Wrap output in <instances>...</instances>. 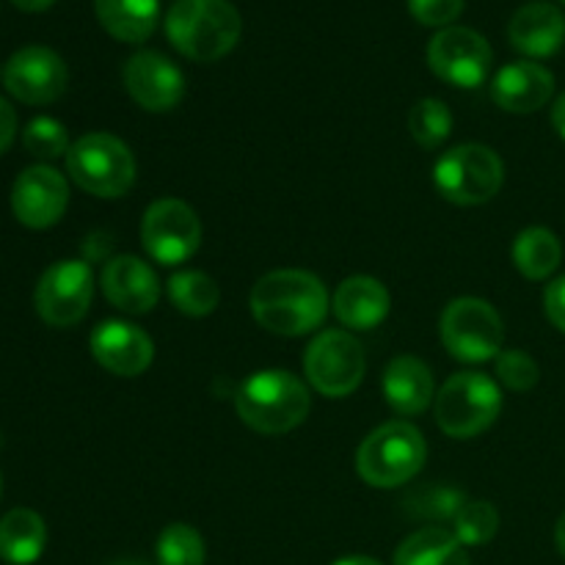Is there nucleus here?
I'll use <instances>...</instances> for the list:
<instances>
[{
    "instance_id": "3",
    "label": "nucleus",
    "mask_w": 565,
    "mask_h": 565,
    "mask_svg": "<svg viewBox=\"0 0 565 565\" xmlns=\"http://www.w3.org/2000/svg\"><path fill=\"white\" fill-rule=\"evenodd\" d=\"M235 408L252 430L279 436L307 419L309 392L307 384L287 370H259L241 384Z\"/></svg>"
},
{
    "instance_id": "26",
    "label": "nucleus",
    "mask_w": 565,
    "mask_h": 565,
    "mask_svg": "<svg viewBox=\"0 0 565 565\" xmlns=\"http://www.w3.org/2000/svg\"><path fill=\"white\" fill-rule=\"evenodd\" d=\"M166 290H169L171 303L188 318H204V315L215 312L221 301L218 285L204 270H180L171 276Z\"/></svg>"
},
{
    "instance_id": "35",
    "label": "nucleus",
    "mask_w": 565,
    "mask_h": 565,
    "mask_svg": "<svg viewBox=\"0 0 565 565\" xmlns=\"http://www.w3.org/2000/svg\"><path fill=\"white\" fill-rule=\"evenodd\" d=\"M14 132H17V114L3 97H0V154L11 147L14 141Z\"/></svg>"
},
{
    "instance_id": "37",
    "label": "nucleus",
    "mask_w": 565,
    "mask_h": 565,
    "mask_svg": "<svg viewBox=\"0 0 565 565\" xmlns=\"http://www.w3.org/2000/svg\"><path fill=\"white\" fill-rule=\"evenodd\" d=\"M11 3L22 11H44V9H50L55 0H11Z\"/></svg>"
},
{
    "instance_id": "11",
    "label": "nucleus",
    "mask_w": 565,
    "mask_h": 565,
    "mask_svg": "<svg viewBox=\"0 0 565 565\" xmlns=\"http://www.w3.org/2000/svg\"><path fill=\"white\" fill-rule=\"evenodd\" d=\"M141 243L154 263H188L202 243L199 215L193 213L191 204L180 202V199H158L143 213Z\"/></svg>"
},
{
    "instance_id": "9",
    "label": "nucleus",
    "mask_w": 565,
    "mask_h": 565,
    "mask_svg": "<svg viewBox=\"0 0 565 565\" xmlns=\"http://www.w3.org/2000/svg\"><path fill=\"white\" fill-rule=\"evenodd\" d=\"M364 348L351 331H323L303 353V373L309 384L326 397H345L356 392L364 379Z\"/></svg>"
},
{
    "instance_id": "41",
    "label": "nucleus",
    "mask_w": 565,
    "mask_h": 565,
    "mask_svg": "<svg viewBox=\"0 0 565 565\" xmlns=\"http://www.w3.org/2000/svg\"><path fill=\"white\" fill-rule=\"evenodd\" d=\"M561 3H565V0H561Z\"/></svg>"
},
{
    "instance_id": "27",
    "label": "nucleus",
    "mask_w": 565,
    "mask_h": 565,
    "mask_svg": "<svg viewBox=\"0 0 565 565\" xmlns=\"http://www.w3.org/2000/svg\"><path fill=\"white\" fill-rule=\"evenodd\" d=\"M408 130L414 141L425 149H436L450 138L452 132V114L441 99L425 97L419 99L408 116Z\"/></svg>"
},
{
    "instance_id": "34",
    "label": "nucleus",
    "mask_w": 565,
    "mask_h": 565,
    "mask_svg": "<svg viewBox=\"0 0 565 565\" xmlns=\"http://www.w3.org/2000/svg\"><path fill=\"white\" fill-rule=\"evenodd\" d=\"M544 309L546 318L555 323V329H561L565 334V276L552 281L544 292Z\"/></svg>"
},
{
    "instance_id": "19",
    "label": "nucleus",
    "mask_w": 565,
    "mask_h": 565,
    "mask_svg": "<svg viewBox=\"0 0 565 565\" xmlns=\"http://www.w3.org/2000/svg\"><path fill=\"white\" fill-rule=\"evenodd\" d=\"M508 39L513 50L527 58H550L565 42V17L557 6L533 0L522 6L508 22Z\"/></svg>"
},
{
    "instance_id": "20",
    "label": "nucleus",
    "mask_w": 565,
    "mask_h": 565,
    "mask_svg": "<svg viewBox=\"0 0 565 565\" xmlns=\"http://www.w3.org/2000/svg\"><path fill=\"white\" fill-rule=\"evenodd\" d=\"M331 307H334L337 320L345 329L370 331L384 323L386 315H390L392 298L390 290L373 276H351L334 290Z\"/></svg>"
},
{
    "instance_id": "15",
    "label": "nucleus",
    "mask_w": 565,
    "mask_h": 565,
    "mask_svg": "<svg viewBox=\"0 0 565 565\" xmlns=\"http://www.w3.org/2000/svg\"><path fill=\"white\" fill-rule=\"evenodd\" d=\"M121 77H125L127 94L152 114H166L185 97V77L180 66L154 50H138L136 55H130L125 61Z\"/></svg>"
},
{
    "instance_id": "5",
    "label": "nucleus",
    "mask_w": 565,
    "mask_h": 565,
    "mask_svg": "<svg viewBox=\"0 0 565 565\" xmlns=\"http://www.w3.org/2000/svg\"><path fill=\"white\" fill-rule=\"evenodd\" d=\"M428 447L425 436L412 423H386L375 428L362 441L356 456V469L364 483L375 489H395L408 483L423 469Z\"/></svg>"
},
{
    "instance_id": "22",
    "label": "nucleus",
    "mask_w": 565,
    "mask_h": 565,
    "mask_svg": "<svg viewBox=\"0 0 565 565\" xmlns=\"http://www.w3.org/2000/svg\"><path fill=\"white\" fill-rule=\"evenodd\" d=\"M105 31L127 44L147 42L160 20V0H94Z\"/></svg>"
},
{
    "instance_id": "30",
    "label": "nucleus",
    "mask_w": 565,
    "mask_h": 565,
    "mask_svg": "<svg viewBox=\"0 0 565 565\" xmlns=\"http://www.w3.org/2000/svg\"><path fill=\"white\" fill-rule=\"evenodd\" d=\"M22 143L39 160H55L70 152L66 127L61 121L50 119V116H36L33 121H28L25 132H22Z\"/></svg>"
},
{
    "instance_id": "21",
    "label": "nucleus",
    "mask_w": 565,
    "mask_h": 565,
    "mask_svg": "<svg viewBox=\"0 0 565 565\" xmlns=\"http://www.w3.org/2000/svg\"><path fill=\"white\" fill-rule=\"evenodd\" d=\"M384 397L401 417L423 414L436 397V381L428 364L417 356H397L386 364Z\"/></svg>"
},
{
    "instance_id": "12",
    "label": "nucleus",
    "mask_w": 565,
    "mask_h": 565,
    "mask_svg": "<svg viewBox=\"0 0 565 565\" xmlns=\"http://www.w3.org/2000/svg\"><path fill=\"white\" fill-rule=\"evenodd\" d=\"M491 53L489 39L463 25L436 31L428 44V64L436 77L458 88H478L489 77Z\"/></svg>"
},
{
    "instance_id": "7",
    "label": "nucleus",
    "mask_w": 565,
    "mask_h": 565,
    "mask_svg": "<svg viewBox=\"0 0 565 565\" xmlns=\"http://www.w3.org/2000/svg\"><path fill=\"white\" fill-rule=\"evenodd\" d=\"M505 182V166L491 147L461 143L441 154L434 166V185L447 202L475 207L500 193Z\"/></svg>"
},
{
    "instance_id": "38",
    "label": "nucleus",
    "mask_w": 565,
    "mask_h": 565,
    "mask_svg": "<svg viewBox=\"0 0 565 565\" xmlns=\"http://www.w3.org/2000/svg\"><path fill=\"white\" fill-rule=\"evenodd\" d=\"M334 565H381V563H379V561H373V557L353 555V557H342V561H337Z\"/></svg>"
},
{
    "instance_id": "28",
    "label": "nucleus",
    "mask_w": 565,
    "mask_h": 565,
    "mask_svg": "<svg viewBox=\"0 0 565 565\" xmlns=\"http://www.w3.org/2000/svg\"><path fill=\"white\" fill-rule=\"evenodd\" d=\"M500 530V513L491 502L483 500H467L458 516L452 519V535L461 541L463 546H483Z\"/></svg>"
},
{
    "instance_id": "8",
    "label": "nucleus",
    "mask_w": 565,
    "mask_h": 565,
    "mask_svg": "<svg viewBox=\"0 0 565 565\" xmlns=\"http://www.w3.org/2000/svg\"><path fill=\"white\" fill-rule=\"evenodd\" d=\"M439 334L452 359L478 364L500 356L505 326L500 312L483 298H456L441 312Z\"/></svg>"
},
{
    "instance_id": "4",
    "label": "nucleus",
    "mask_w": 565,
    "mask_h": 565,
    "mask_svg": "<svg viewBox=\"0 0 565 565\" xmlns=\"http://www.w3.org/2000/svg\"><path fill=\"white\" fill-rule=\"evenodd\" d=\"M66 171L77 188L99 199H119L136 182V158L121 138L88 132L66 152Z\"/></svg>"
},
{
    "instance_id": "39",
    "label": "nucleus",
    "mask_w": 565,
    "mask_h": 565,
    "mask_svg": "<svg viewBox=\"0 0 565 565\" xmlns=\"http://www.w3.org/2000/svg\"><path fill=\"white\" fill-rule=\"evenodd\" d=\"M555 544H557V550H561V555L565 557V513H563L561 522H557V527H555Z\"/></svg>"
},
{
    "instance_id": "6",
    "label": "nucleus",
    "mask_w": 565,
    "mask_h": 565,
    "mask_svg": "<svg viewBox=\"0 0 565 565\" xmlns=\"http://www.w3.org/2000/svg\"><path fill=\"white\" fill-rule=\"evenodd\" d=\"M502 412V392L483 373H456L436 395V425L452 439H472L494 425Z\"/></svg>"
},
{
    "instance_id": "29",
    "label": "nucleus",
    "mask_w": 565,
    "mask_h": 565,
    "mask_svg": "<svg viewBox=\"0 0 565 565\" xmlns=\"http://www.w3.org/2000/svg\"><path fill=\"white\" fill-rule=\"evenodd\" d=\"M158 565H204V541L191 524H169L158 539Z\"/></svg>"
},
{
    "instance_id": "36",
    "label": "nucleus",
    "mask_w": 565,
    "mask_h": 565,
    "mask_svg": "<svg viewBox=\"0 0 565 565\" xmlns=\"http://www.w3.org/2000/svg\"><path fill=\"white\" fill-rule=\"evenodd\" d=\"M552 125H555L557 136L565 141V92L555 99V105H552Z\"/></svg>"
},
{
    "instance_id": "10",
    "label": "nucleus",
    "mask_w": 565,
    "mask_h": 565,
    "mask_svg": "<svg viewBox=\"0 0 565 565\" xmlns=\"http://www.w3.org/2000/svg\"><path fill=\"white\" fill-rule=\"evenodd\" d=\"M94 296V274L83 259H61L39 279L33 303L39 318L55 329H70L86 318Z\"/></svg>"
},
{
    "instance_id": "2",
    "label": "nucleus",
    "mask_w": 565,
    "mask_h": 565,
    "mask_svg": "<svg viewBox=\"0 0 565 565\" xmlns=\"http://www.w3.org/2000/svg\"><path fill=\"white\" fill-rule=\"evenodd\" d=\"M241 11L230 0H177L166 14V36L191 61H218L241 42Z\"/></svg>"
},
{
    "instance_id": "24",
    "label": "nucleus",
    "mask_w": 565,
    "mask_h": 565,
    "mask_svg": "<svg viewBox=\"0 0 565 565\" xmlns=\"http://www.w3.org/2000/svg\"><path fill=\"white\" fill-rule=\"evenodd\" d=\"M395 565H472L461 541L445 527H425L408 535L395 552Z\"/></svg>"
},
{
    "instance_id": "31",
    "label": "nucleus",
    "mask_w": 565,
    "mask_h": 565,
    "mask_svg": "<svg viewBox=\"0 0 565 565\" xmlns=\"http://www.w3.org/2000/svg\"><path fill=\"white\" fill-rule=\"evenodd\" d=\"M497 362V379L513 392H530L541 379L539 362L524 351H502Z\"/></svg>"
},
{
    "instance_id": "14",
    "label": "nucleus",
    "mask_w": 565,
    "mask_h": 565,
    "mask_svg": "<svg viewBox=\"0 0 565 565\" xmlns=\"http://www.w3.org/2000/svg\"><path fill=\"white\" fill-rule=\"evenodd\" d=\"M70 204V185L53 166H31L11 188V213L28 230H47L58 224Z\"/></svg>"
},
{
    "instance_id": "18",
    "label": "nucleus",
    "mask_w": 565,
    "mask_h": 565,
    "mask_svg": "<svg viewBox=\"0 0 565 565\" xmlns=\"http://www.w3.org/2000/svg\"><path fill=\"white\" fill-rule=\"evenodd\" d=\"M555 94V75L535 61H513L491 81V99L511 114H535Z\"/></svg>"
},
{
    "instance_id": "17",
    "label": "nucleus",
    "mask_w": 565,
    "mask_h": 565,
    "mask_svg": "<svg viewBox=\"0 0 565 565\" xmlns=\"http://www.w3.org/2000/svg\"><path fill=\"white\" fill-rule=\"evenodd\" d=\"M99 285H103L105 298L121 312L147 315L160 301L158 274L143 259L130 257V254H119V257L110 259L105 265Z\"/></svg>"
},
{
    "instance_id": "25",
    "label": "nucleus",
    "mask_w": 565,
    "mask_h": 565,
    "mask_svg": "<svg viewBox=\"0 0 565 565\" xmlns=\"http://www.w3.org/2000/svg\"><path fill=\"white\" fill-rule=\"evenodd\" d=\"M563 246L557 235L544 226H530L522 230L513 241V263H516L519 274L527 276L533 281H544L561 268Z\"/></svg>"
},
{
    "instance_id": "1",
    "label": "nucleus",
    "mask_w": 565,
    "mask_h": 565,
    "mask_svg": "<svg viewBox=\"0 0 565 565\" xmlns=\"http://www.w3.org/2000/svg\"><path fill=\"white\" fill-rule=\"evenodd\" d=\"M329 312V292L309 270H274L252 290V315L263 329L279 337L309 334Z\"/></svg>"
},
{
    "instance_id": "23",
    "label": "nucleus",
    "mask_w": 565,
    "mask_h": 565,
    "mask_svg": "<svg viewBox=\"0 0 565 565\" xmlns=\"http://www.w3.org/2000/svg\"><path fill=\"white\" fill-rule=\"evenodd\" d=\"M44 544H47V527L31 508H14L0 519V561L31 565L42 557Z\"/></svg>"
},
{
    "instance_id": "33",
    "label": "nucleus",
    "mask_w": 565,
    "mask_h": 565,
    "mask_svg": "<svg viewBox=\"0 0 565 565\" xmlns=\"http://www.w3.org/2000/svg\"><path fill=\"white\" fill-rule=\"evenodd\" d=\"M467 497L461 491H452V489H430L428 494H419L417 497V513L430 519H456L458 511L463 508Z\"/></svg>"
},
{
    "instance_id": "32",
    "label": "nucleus",
    "mask_w": 565,
    "mask_h": 565,
    "mask_svg": "<svg viewBox=\"0 0 565 565\" xmlns=\"http://www.w3.org/2000/svg\"><path fill=\"white\" fill-rule=\"evenodd\" d=\"M467 0H408V11L419 25L428 28H450L452 20H458Z\"/></svg>"
},
{
    "instance_id": "16",
    "label": "nucleus",
    "mask_w": 565,
    "mask_h": 565,
    "mask_svg": "<svg viewBox=\"0 0 565 565\" xmlns=\"http://www.w3.org/2000/svg\"><path fill=\"white\" fill-rule=\"evenodd\" d=\"M92 356L97 359L99 367L108 373L121 375V379H136L152 364L154 342L138 326L125 323V320H105L92 331Z\"/></svg>"
},
{
    "instance_id": "40",
    "label": "nucleus",
    "mask_w": 565,
    "mask_h": 565,
    "mask_svg": "<svg viewBox=\"0 0 565 565\" xmlns=\"http://www.w3.org/2000/svg\"><path fill=\"white\" fill-rule=\"evenodd\" d=\"M110 565H149V563H143V561H116Z\"/></svg>"
},
{
    "instance_id": "13",
    "label": "nucleus",
    "mask_w": 565,
    "mask_h": 565,
    "mask_svg": "<svg viewBox=\"0 0 565 565\" xmlns=\"http://www.w3.org/2000/svg\"><path fill=\"white\" fill-rule=\"evenodd\" d=\"M3 83L11 97L25 105L55 103L66 92L70 70L55 50L31 44L17 50L3 70Z\"/></svg>"
}]
</instances>
